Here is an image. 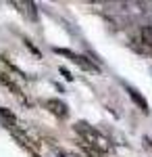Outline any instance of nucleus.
I'll return each mask as SVG.
<instances>
[{
    "label": "nucleus",
    "mask_w": 152,
    "mask_h": 157,
    "mask_svg": "<svg viewBox=\"0 0 152 157\" xmlns=\"http://www.w3.org/2000/svg\"><path fill=\"white\" fill-rule=\"evenodd\" d=\"M75 132L79 136L81 145H85L88 149H94V151H98V153H102V155H106V157L110 155V151H113L110 140H108L100 130H96L94 126H90L88 121H77V124H75Z\"/></svg>",
    "instance_id": "obj_1"
},
{
    "label": "nucleus",
    "mask_w": 152,
    "mask_h": 157,
    "mask_svg": "<svg viewBox=\"0 0 152 157\" xmlns=\"http://www.w3.org/2000/svg\"><path fill=\"white\" fill-rule=\"evenodd\" d=\"M54 52H59V55H63V57L71 59L75 65H79V67L85 69V71H98V65H94L92 61L85 59L83 55H77V52H73V50H69V48H54Z\"/></svg>",
    "instance_id": "obj_2"
},
{
    "label": "nucleus",
    "mask_w": 152,
    "mask_h": 157,
    "mask_svg": "<svg viewBox=\"0 0 152 157\" xmlns=\"http://www.w3.org/2000/svg\"><path fill=\"white\" fill-rule=\"evenodd\" d=\"M46 107L50 109V113H54L59 120H65V117L69 115V107H67V103L60 101V98H48Z\"/></svg>",
    "instance_id": "obj_3"
},
{
    "label": "nucleus",
    "mask_w": 152,
    "mask_h": 157,
    "mask_svg": "<svg viewBox=\"0 0 152 157\" xmlns=\"http://www.w3.org/2000/svg\"><path fill=\"white\" fill-rule=\"evenodd\" d=\"M125 90H127L129 98H131V101H133V103H136V105H138L144 113H148V111H150V109H148V101L140 94V90H136L133 86H129V84H125Z\"/></svg>",
    "instance_id": "obj_4"
},
{
    "label": "nucleus",
    "mask_w": 152,
    "mask_h": 157,
    "mask_svg": "<svg viewBox=\"0 0 152 157\" xmlns=\"http://www.w3.org/2000/svg\"><path fill=\"white\" fill-rule=\"evenodd\" d=\"M0 82H2V84L6 86V88H9V90H11L13 94H15V97L17 98H21V101H23V103H27V98H25V94H23V90H21V88H19V86H15L11 82V78H9V73H0Z\"/></svg>",
    "instance_id": "obj_5"
},
{
    "label": "nucleus",
    "mask_w": 152,
    "mask_h": 157,
    "mask_svg": "<svg viewBox=\"0 0 152 157\" xmlns=\"http://www.w3.org/2000/svg\"><path fill=\"white\" fill-rule=\"evenodd\" d=\"M15 6L23 13L27 19H31V21L38 19V11H35V4H34V2H15Z\"/></svg>",
    "instance_id": "obj_6"
},
{
    "label": "nucleus",
    "mask_w": 152,
    "mask_h": 157,
    "mask_svg": "<svg viewBox=\"0 0 152 157\" xmlns=\"http://www.w3.org/2000/svg\"><path fill=\"white\" fill-rule=\"evenodd\" d=\"M138 36H140L142 44H146V46H150V48H152V23L142 25L140 32H138Z\"/></svg>",
    "instance_id": "obj_7"
},
{
    "label": "nucleus",
    "mask_w": 152,
    "mask_h": 157,
    "mask_svg": "<svg viewBox=\"0 0 152 157\" xmlns=\"http://www.w3.org/2000/svg\"><path fill=\"white\" fill-rule=\"evenodd\" d=\"M60 73H63V75H65V78H67L69 82H71V80H73V75H71V73L67 71V67H60Z\"/></svg>",
    "instance_id": "obj_8"
},
{
    "label": "nucleus",
    "mask_w": 152,
    "mask_h": 157,
    "mask_svg": "<svg viewBox=\"0 0 152 157\" xmlns=\"http://www.w3.org/2000/svg\"><path fill=\"white\" fill-rule=\"evenodd\" d=\"M59 157H79V155H73V153H67V151H59Z\"/></svg>",
    "instance_id": "obj_9"
},
{
    "label": "nucleus",
    "mask_w": 152,
    "mask_h": 157,
    "mask_svg": "<svg viewBox=\"0 0 152 157\" xmlns=\"http://www.w3.org/2000/svg\"><path fill=\"white\" fill-rule=\"evenodd\" d=\"M144 140H146V145H148V149H152V138H148V136H146Z\"/></svg>",
    "instance_id": "obj_10"
}]
</instances>
